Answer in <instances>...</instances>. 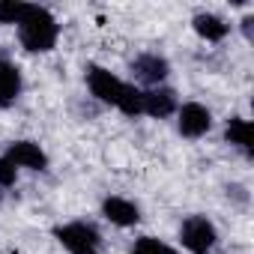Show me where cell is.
<instances>
[{
  "mask_svg": "<svg viewBox=\"0 0 254 254\" xmlns=\"http://www.w3.org/2000/svg\"><path fill=\"white\" fill-rule=\"evenodd\" d=\"M15 30H18V42L27 54H48L60 42V24H57L54 12L39 3H27V12L15 24Z\"/></svg>",
  "mask_w": 254,
  "mask_h": 254,
  "instance_id": "obj_1",
  "label": "cell"
},
{
  "mask_svg": "<svg viewBox=\"0 0 254 254\" xmlns=\"http://www.w3.org/2000/svg\"><path fill=\"white\" fill-rule=\"evenodd\" d=\"M51 236L69 254H87V251H99L102 248V230L93 221H84V218H75V221L51 227Z\"/></svg>",
  "mask_w": 254,
  "mask_h": 254,
  "instance_id": "obj_2",
  "label": "cell"
},
{
  "mask_svg": "<svg viewBox=\"0 0 254 254\" xmlns=\"http://www.w3.org/2000/svg\"><path fill=\"white\" fill-rule=\"evenodd\" d=\"M180 245L189 254H212V248L218 245V227L212 224V218L194 212L180 224Z\"/></svg>",
  "mask_w": 254,
  "mask_h": 254,
  "instance_id": "obj_3",
  "label": "cell"
},
{
  "mask_svg": "<svg viewBox=\"0 0 254 254\" xmlns=\"http://www.w3.org/2000/svg\"><path fill=\"white\" fill-rule=\"evenodd\" d=\"M129 69H132L135 87L150 90V87H162V84L168 81V75H171V60H168L165 54H159V51H144V54H138V57L129 63Z\"/></svg>",
  "mask_w": 254,
  "mask_h": 254,
  "instance_id": "obj_4",
  "label": "cell"
},
{
  "mask_svg": "<svg viewBox=\"0 0 254 254\" xmlns=\"http://www.w3.org/2000/svg\"><path fill=\"white\" fill-rule=\"evenodd\" d=\"M174 117H177V132L189 141H200L212 129V111L203 102H183Z\"/></svg>",
  "mask_w": 254,
  "mask_h": 254,
  "instance_id": "obj_5",
  "label": "cell"
},
{
  "mask_svg": "<svg viewBox=\"0 0 254 254\" xmlns=\"http://www.w3.org/2000/svg\"><path fill=\"white\" fill-rule=\"evenodd\" d=\"M84 84H87V90H90V96H93L96 102L114 108L126 81L117 78L111 69H105V66H99V63H87V66H84Z\"/></svg>",
  "mask_w": 254,
  "mask_h": 254,
  "instance_id": "obj_6",
  "label": "cell"
},
{
  "mask_svg": "<svg viewBox=\"0 0 254 254\" xmlns=\"http://www.w3.org/2000/svg\"><path fill=\"white\" fill-rule=\"evenodd\" d=\"M15 168H24V171H36V174H42V171H48V153L36 144V141H30V138H21V141H12L9 147H6V153H3Z\"/></svg>",
  "mask_w": 254,
  "mask_h": 254,
  "instance_id": "obj_7",
  "label": "cell"
},
{
  "mask_svg": "<svg viewBox=\"0 0 254 254\" xmlns=\"http://www.w3.org/2000/svg\"><path fill=\"white\" fill-rule=\"evenodd\" d=\"M102 218L111 221L114 227H135V224H141V206L129 197L108 194L102 200Z\"/></svg>",
  "mask_w": 254,
  "mask_h": 254,
  "instance_id": "obj_8",
  "label": "cell"
},
{
  "mask_svg": "<svg viewBox=\"0 0 254 254\" xmlns=\"http://www.w3.org/2000/svg\"><path fill=\"white\" fill-rule=\"evenodd\" d=\"M177 108H180V96H177L174 87L162 84V87L144 90V114H147V117H153V120H168V117L177 114Z\"/></svg>",
  "mask_w": 254,
  "mask_h": 254,
  "instance_id": "obj_9",
  "label": "cell"
},
{
  "mask_svg": "<svg viewBox=\"0 0 254 254\" xmlns=\"http://www.w3.org/2000/svg\"><path fill=\"white\" fill-rule=\"evenodd\" d=\"M24 90V75L21 69L6 57L0 54V111H6Z\"/></svg>",
  "mask_w": 254,
  "mask_h": 254,
  "instance_id": "obj_10",
  "label": "cell"
},
{
  "mask_svg": "<svg viewBox=\"0 0 254 254\" xmlns=\"http://www.w3.org/2000/svg\"><path fill=\"white\" fill-rule=\"evenodd\" d=\"M224 141H227L233 150H239L245 159H251V156H254V144H251V123H248L245 117H239V114L227 117V123H224Z\"/></svg>",
  "mask_w": 254,
  "mask_h": 254,
  "instance_id": "obj_11",
  "label": "cell"
},
{
  "mask_svg": "<svg viewBox=\"0 0 254 254\" xmlns=\"http://www.w3.org/2000/svg\"><path fill=\"white\" fill-rule=\"evenodd\" d=\"M191 30L203 39V42H224L227 39V33H230V24L221 18V15H215V12H194V18H191Z\"/></svg>",
  "mask_w": 254,
  "mask_h": 254,
  "instance_id": "obj_12",
  "label": "cell"
},
{
  "mask_svg": "<svg viewBox=\"0 0 254 254\" xmlns=\"http://www.w3.org/2000/svg\"><path fill=\"white\" fill-rule=\"evenodd\" d=\"M123 117H141L144 114V90L141 87H135V84H129L126 81L123 84V90H120V99H117V105H114Z\"/></svg>",
  "mask_w": 254,
  "mask_h": 254,
  "instance_id": "obj_13",
  "label": "cell"
},
{
  "mask_svg": "<svg viewBox=\"0 0 254 254\" xmlns=\"http://www.w3.org/2000/svg\"><path fill=\"white\" fill-rule=\"evenodd\" d=\"M132 254H180V251L159 236H138L132 242Z\"/></svg>",
  "mask_w": 254,
  "mask_h": 254,
  "instance_id": "obj_14",
  "label": "cell"
},
{
  "mask_svg": "<svg viewBox=\"0 0 254 254\" xmlns=\"http://www.w3.org/2000/svg\"><path fill=\"white\" fill-rule=\"evenodd\" d=\"M27 12V3H18V0H0V24H18Z\"/></svg>",
  "mask_w": 254,
  "mask_h": 254,
  "instance_id": "obj_15",
  "label": "cell"
},
{
  "mask_svg": "<svg viewBox=\"0 0 254 254\" xmlns=\"http://www.w3.org/2000/svg\"><path fill=\"white\" fill-rule=\"evenodd\" d=\"M224 194H227V200H230L233 206H239V209H248V203H251V191H248V186H242V183H230V186L224 189Z\"/></svg>",
  "mask_w": 254,
  "mask_h": 254,
  "instance_id": "obj_16",
  "label": "cell"
},
{
  "mask_svg": "<svg viewBox=\"0 0 254 254\" xmlns=\"http://www.w3.org/2000/svg\"><path fill=\"white\" fill-rule=\"evenodd\" d=\"M15 183H18V168H15L6 156H0V189L6 191V189H12Z\"/></svg>",
  "mask_w": 254,
  "mask_h": 254,
  "instance_id": "obj_17",
  "label": "cell"
},
{
  "mask_svg": "<svg viewBox=\"0 0 254 254\" xmlns=\"http://www.w3.org/2000/svg\"><path fill=\"white\" fill-rule=\"evenodd\" d=\"M239 30H242V36L251 42L254 39V15L248 12V15H242V21H239Z\"/></svg>",
  "mask_w": 254,
  "mask_h": 254,
  "instance_id": "obj_18",
  "label": "cell"
},
{
  "mask_svg": "<svg viewBox=\"0 0 254 254\" xmlns=\"http://www.w3.org/2000/svg\"><path fill=\"white\" fill-rule=\"evenodd\" d=\"M3 200H6V191H3V189H0V206H3Z\"/></svg>",
  "mask_w": 254,
  "mask_h": 254,
  "instance_id": "obj_19",
  "label": "cell"
},
{
  "mask_svg": "<svg viewBox=\"0 0 254 254\" xmlns=\"http://www.w3.org/2000/svg\"><path fill=\"white\" fill-rule=\"evenodd\" d=\"M87 254H99V251H87Z\"/></svg>",
  "mask_w": 254,
  "mask_h": 254,
  "instance_id": "obj_20",
  "label": "cell"
}]
</instances>
